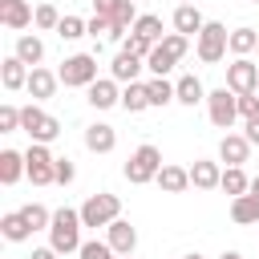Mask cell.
<instances>
[{
  "label": "cell",
  "mask_w": 259,
  "mask_h": 259,
  "mask_svg": "<svg viewBox=\"0 0 259 259\" xmlns=\"http://www.w3.org/2000/svg\"><path fill=\"white\" fill-rule=\"evenodd\" d=\"M166 162H162V150L158 146H138L134 154H130V162H125V178L134 182V186H146V182H158V170H162Z\"/></svg>",
  "instance_id": "obj_5"
},
{
  "label": "cell",
  "mask_w": 259,
  "mask_h": 259,
  "mask_svg": "<svg viewBox=\"0 0 259 259\" xmlns=\"http://www.w3.org/2000/svg\"><path fill=\"white\" fill-rule=\"evenodd\" d=\"M85 32H89V20H81V16H61V24H57L61 40H81Z\"/></svg>",
  "instance_id": "obj_31"
},
{
  "label": "cell",
  "mask_w": 259,
  "mask_h": 259,
  "mask_svg": "<svg viewBox=\"0 0 259 259\" xmlns=\"http://www.w3.org/2000/svg\"><path fill=\"white\" fill-rule=\"evenodd\" d=\"M0 235H4L8 243H24V239H32V227H28V219H24L20 210H8V214L0 219Z\"/></svg>",
  "instance_id": "obj_26"
},
{
  "label": "cell",
  "mask_w": 259,
  "mask_h": 259,
  "mask_svg": "<svg viewBox=\"0 0 259 259\" xmlns=\"http://www.w3.org/2000/svg\"><path fill=\"white\" fill-rule=\"evenodd\" d=\"M186 259H202V255H186Z\"/></svg>",
  "instance_id": "obj_46"
},
{
  "label": "cell",
  "mask_w": 259,
  "mask_h": 259,
  "mask_svg": "<svg viewBox=\"0 0 259 259\" xmlns=\"http://www.w3.org/2000/svg\"><path fill=\"white\" fill-rule=\"evenodd\" d=\"M130 32H138V36H146V40H162V16H154V12H146V16H138V24L130 28Z\"/></svg>",
  "instance_id": "obj_32"
},
{
  "label": "cell",
  "mask_w": 259,
  "mask_h": 259,
  "mask_svg": "<svg viewBox=\"0 0 259 259\" xmlns=\"http://www.w3.org/2000/svg\"><path fill=\"white\" fill-rule=\"evenodd\" d=\"M113 4H117V0H93V16H105V20H109Z\"/></svg>",
  "instance_id": "obj_42"
},
{
  "label": "cell",
  "mask_w": 259,
  "mask_h": 259,
  "mask_svg": "<svg viewBox=\"0 0 259 259\" xmlns=\"http://www.w3.org/2000/svg\"><path fill=\"white\" fill-rule=\"evenodd\" d=\"M12 53H16V57H20V61H24L28 69H36V65L45 61V40H40L36 32H20V36H16V49H12Z\"/></svg>",
  "instance_id": "obj_23"
},
{
  "label": "cell",
  "mask_w": 259,
  "mask_h": 259,
  "mask_svg": "<svg viewBox=\"0 0 259 259\" xmlns=\"http://www.w3.org/2000/svg\"><path fill=\"white\" fill-rule=\"evenodd\" d=\"M101 32H105V36H109V20H105V16H93V20H89V36H93V40H97V36H101Z\"/></svg>",
  "instance_id": "obj_41"
},
{
  "label": "cell",
  "mask_w": 259,
  "mask_h": 259,
  "mask_svg": "<svg viewBox=\"0 0 259 259\" xmlns=\"http://www.w3.org/2000/svg\"><path fill=\"white\" fill-rule=\"evenodd\" d=\"M251 194H259V178H251Z\"/></svg>",
  "instance_id": "obj_45"
},
{
  "label": "cell",
  "mask_w": 259,
  "mask_h": 259,
  "mask_svg": "<svg viewBox=\"0 0 259 259\" xmlns=\"http://www.w3.org/2000/svg\"><path fill=\"white\" fill-rule=\"evenodd\" d=\"M182 4H194V0H182Z\"/></svg>",
  "instance_id": "obj_48"
},
{
  "label": "cell",
  "mask_w": 259,
  "mask_h": 259,
  "mask_svg": "<svg viewBox=\"0 0 259 259\" xmlns=\"http://www.w3.org/2000/svg\"><path fill=\"white\" fill-rule=\"evenodd\" d=\"M227 89L235 97H247V93H259V65L247 61V57H235L227 65Z\"/></svg>",
  "instance_id": "obj_10"
},
{
  "label": "cell",
  "mask_w": 259,
  "mask_h": 259,
  "mask_svg": "<svg viewBox=\"0 0 259 259\" xmlns=\"http://www.w3.org/2000/svg\"><path fill=\"white\" fill-rule=\"evenodd\" d=\"M158 186H162L166 194H182V190L190 186V170H186V166H170V162H166V166L158 170Z\"/></svg>",
  "instance_id": "obj_25"
},
{
  "label": "cell",
  "mask_w": 259,
  "mask_h": 259,
  "mask_svg": "<svg viewBox=\"0 0 259 259\" xmlns=\"http://www.w3.org/2000/svg\"><path fill=\"white\" fill-rule=\"evenodd\" d=\"M77 178V166H73V158H57V182L61 186H69Z\"/></svg>",
  "instance_id": "obj_38"
},
{
  "label": "cell",
  "mask_w": 259,
  "mask_h": 259,
  "mask_svg": "<svg viewBox=\"0 0 259 259\" xmlns=\"http://www.w3.org/2000/svg\"><path fill=\"white\" fill-rule=\"evenodd\" d=\"M231 219L239 223V227H251V223H259V194H239V198H231Z\"/></svg>",
  "instance_id": "obj_24"
},
{
  "label": "cell",
  "mask_w": 259,
  "mask_h": 259,
  "mask_svg": "<svg viewBox=\"0 0 259 259\" xmlns=\"http://www.w3.org/2000/svg\"><path fill=\"white\" fill-rule=\"evenodd\" d=\"M194 40H198L194 53H198L202 65H219V61L227 57V49H231V32H227V24H219V20H206V28H202Z\"/></svg>",
  "instance_id": "obj_6"
},
{
  "label": "cell",
  "mask_w": 259,
  "mask_h": 259,
  "mask_svg": "<svg viewBox=\"0 0 259 259\" xmlns=\"http://www.w3.org/2000/svg\"><path fill=\"white\" fill-rule=\"evenodd\" d=\"M251 4H259V0H251Z\"/></svg>",
  "instance_id": "obj_49"
},
{
  "label": "cell",
  "mask_w": 259,
  "mask_h": 259,
  "mask_svg": "<svg viewBox=\"0 0 259 259\" xmlns=\"http://www.w3.org/2000/svg\"><path fill=\"white\" fill-rule=\"evenodd\" d=\"M219 190H227L231 198H239V194H247V190H251V178L243 174V166H227V170H223Z\"/></svg>",
  "instance_id": "obj_28"
},
{
  "label": "cell",
  "mask_w": 259,
  "mask_h": 259,
  "mask_svg": "<svg viewBox=\"0 0 259 259\" xmlns=\"http://www.w3.org/2000/svg\"><path fill=\"white\" fill-rule=\"evenodd\" d=\"M121 49H125V53H134V57H142V61H146V57H150V53H154V40H146V36H138V32H130V36H125V45H121Z\"/></svg>",
  "instance_id": "obj_36"
},
{
  "label": "cell",
  "mask_w": 259,
  "mask_h": 259,
  "mask_svg": "<svg viewBox=\"0 0 259 259\" xmlns=\"http://www.w3.org/2000/svg\"><path fill=\"white\" fill-rule=\"evenodd\" d=\"M146 93H150V105H170V101H174V85H170L166 77L146 81Z\"/></svg>",
  "instance_id": "obj_33"
},
{
  "label": "cell",
  "mask_w": 259,
  "mask_h": 259,
  "mask_svg": "<svg viewBox=\"0 0 259 259\" xmlns=\"http://www.w3.org/2000/svg\"><path fill=\"white\" fill-rule=\"evenodd\" d=\"M206 113H210V121L219 125V130H231L235 121H239V97L223 85V89H210L206 93Z\"/></svg>",
  "instance_id": "obj_9"
},
{
  "label": "cell",
  "mask_w": 259,
  "mask_h": 259,
  "mask_svg": "<svg viewBox=\"0 0 259 259\" xmlns=\"http://www.w3.org/2000/svg\"><path fill=\"white\" fill-rule=\"evenodd\" d=\"M57 85H61V77L36 65V69L28 73V85H24V89H28V97H32V101H49V97L57 93Z\"/></svg>",
  "instance_id": "obj_16"
},
{
  "label": "cell",
  "mask_w": 259,
  "mask_h": 259,
  "mask_svg": "<svg viewBox=\"0 0 259 259\" xmlns=\"http://www.w3.org/2000/svg\"><path fill=\"white\" fill-rule=\"evenodd\" d=\"M89 105H93V109H113V105H121L117 81H113V77H97V81L89 85Z\"/></svg>",
  "instance_id": "obj_14"
},
{
  "label": "cell",
  "mask_w": 259,
  "mask_h": 259,
  "mask_svg": "<svg viewBox=\"0 0 259 259\" xmlns=\"http://www.w3.org/2000/svg\"><path fill=\"white\" fill-rule=\"evenodd\" d=\"M243 134H247V142H251V146H259V113L243 121Z\"/></svg>",
  "instance_id": "obj_40"
},
{
  "label": "cell",
  "mask_w": 259,
  "mask_h": 259,
  "mask_svg": "<svg viewBox=\"0 0 259 259\" xmlns=\"http://www.w3.org/2000/svg\"><path fill=\"white\" fill-rule=\"evenodd\" d=\"M186 49H190V36H182V32H166V36L154 45V53L146 57V69H150L154 77H166V73L186 57Z\"/></svg>",
  "instance_id": "obj_2"
},
{
  "label": "cell",
  "mask_w": 259,
  "mask_h": 259,
  "mask_svg": "<svg viewBox=\"0 0 259 259\" xmlns=\"http://www.w3.org/2000/svg\"><path fill=\"white\" fill-rule=\"evenodd\" d=\"M219 259H243V255H239V251H223Z\"/></svg>",
  "instance_id": "obj_44"
},
{
  "label": "cell",
  "mask_w": 259,
  "mask_h": 259,
  "mask_svg": "<svg viewBox=\"0 0 259 259\" xmlns=\"http://www.w3.org/2000/svg\"><path fill=\"white\" fill-rule=\"evenodd\" d=\"M57 77H61L65 89H89L97 81V53H73V57H65L61 69H57Z\"/></svg>",
  "instance_id": "obj_3"
},
{
  "label": "cell",
  "mask_w": 259,
  "mask_h": 259,
  "mask_svg": "<svg viewBox=\"0 0 259 259\" xmlns=\"http://www.w3.org/2000/svg\"><path fill=\"white\" fill-rule=\"evenodd\" d=\"M259 113V97L255 93H247V97H239V117L247 121V117H255Z\"/></svg>",
  "instance_id": "obj_39"
},
{
  "label": "cell",
  "mask_w": 259,
  "mask_h": 259,
  "mask_svg": "<svg viewBox=\"0 0 259 259\" xmlns=\"http://www.w3.org/2000/svg\"><path fill=\"white\" fill-rule=\"evenodd\" d=\"M117 259H134V255H117Z\"/></svg>",
  "instance_id": "obj_47"
},
{
  "label": "cell",
  "mask_w": 259,
  "mask_h": 259,
  "mask_svg": "<svg viewBox=\"0 0 259 259\" xmlns=\"http://www.w3.org/2000/svg\"><path fill=\"white\" fill-rule=\"evenodd\" d=\"M28 259H57V251H53V247H36Z\"/></svg>",
  "instance_id": "obj_43"
},
{
  "label": "cell",
  "mask_w": 259,
  "mask_h": 259,
  "mask_svg": "<svg viewBox=\"0 0 259 259\" xmlns=\"http://www.w3.org/2000/svg\"><path fill=\"white\" fill-rule=\"evenodd\" d=\"M219 182H223V170H219V162H206V158H198V162L190 166V186H194V190H219Z\"/></svg>",
  "instance_id": "obj_22"
},
{
  "label": "cell",
  "mask_w": 259,
  "mask_h": 259,
  "mask_svg": "<svg viewBox=\"0 0 259 259\" xmlns=\"http://www.w3.org/2000/svg\"><path fill=\"white\" fill-rule=\"evenodd\" d=\"M202 28H206V20H202L198 4H178V8H174V32H182V36H198Z\"/></svg>",
  "instance_id": "obj_19"
},
{
  "label": "cell",
  "mask_w": 259,
  "mask_h": 259,
  "mask_svg": "<svg viewBox=\"0 0 259 259\" xmlns=\"http://www.w3.org/2000/svg\"><path fill=\"white\" fill-rule=\"evenodd\" d=\"M121 109H125V113H142V109H150V93H146L142 81H134V85L121 89Z\"/></svg>",
  "instance_id": "obj_27"
},
{
  "label": "cell",
  "mask_w": 259,
  "mask_h": 259,
  "mask_svg": "<svg viewBox=\"0 0 259 259\" xmlns=\"http://www.w3.org/2000/svg\"><path fill=\"white\" fill-rule=\"evenodd\" d=\"M113 146H117V130L113 125H105V121L85 125V150L89 154H109Z\"/></svg>",
  "instance_id": "obj_15"
},
{
  "label": "cell",
  "mask_w": 259,
  "mask_h": 259,
  "mask_svg": "<svg viewBox=\"0 0 259 259\" xmlns=\"http://www.w3.org/2000/svg\"><path fill=\"white\" fill-rule=\"evenodd\" d=\"M28 73H32V69H28V65H24V61H20L16 53L0 61V85H4L8 93H16V89H24V85H28Z\"/></svg>",
  "instance_id": "obj_13"
},
{
  "label": "cell",
  "mask_w": 259,
  "mask_h": 259,
  "mask_svg": "<svg viewBox=\"0 0 259 259\" xmlns=\"http://www.w3.org/2000/svg\"><path fill=\"white\" fill-rule=\"evenodd\" d=\"M109 235H105V243L117 251V255H134V247H138V231L125 223V219H117V223H109L105 227Z\"/></svg>",
  "instance_id": "obj_18"
},
{
  "label": "cell",
  "mask_w": 259,
  "mask_h": 259,
  "mask_svg": "<svg viewBox=\"0 0 259 259\" xmlns=\"http://www.w3.org/2000/svg\"><path fill=\"white\" fill-rule=\"evenodd\" d=\"M20 130H24L32 142H40V146H49V142L61 138V121H57L53 113H45L36 101H28V105L20 109Z\"/></svg>",
  "instance_id": "obj_4"
},
{
  "label": "cell",
  "mask_w": 259,
  "mask_h": 259,
  "mask_svg": "<svg viewBox=\"0 0 259 259\" xmlns=\"http://www.w3.org/2000/svg\"><path fill=\"white\" fill-rule=\"evenodd\" d=\"M20 214L28 219V227H32V231H49V223H53V210H49V206H40V202H24V206H20Z\"/></svg>",
  "instance_id": "obj_30"
},
{
  "label": "cell",
  "mask_w": 259,
  "mask_h": 259,
  "mask_svg": "<svg viewBox=\"0 0 259 259\" xmlns=\"http://www.w3.org/2000/svg\"><path fill=\"white\" fill-rule=\"evenodd\" d=\"M20 130V109L16 105H0V134H16Z\"/></svg>",
  "instance_id": "obj_37"
},
{
  "label": "cell",
  "mask_w": 259,
  "mask_h": 259,
  "mask_svg": "<svg viewBox=\"0 0 259 259\" xmlns=\"http://www.w3.org/2000/svg\"><path fill=\"white\" fill-rule=\"evenodd\" d=\"M174 101L178 105H198V101H206V89H202V81L194 77V73H182L178 81H174Z\"/></svg>",
  "instance_id": "obj_20"
},
{
  "label": "cell",
  "mask_w": 259,
  "mask_h": 259,
  "mask_svg": "<svg viewBox=\"0 0 259 259\" xmlns=\"http://www.w3.org/2000/svg\"><path fill=\"white\" fill-rule=\"evenodd\" d=\"M24 166H28V182H32V186H53V182H57V158H53V150L40 146V142H32V146L24 150Z\"/></svg>",
  "instance_id": "obj_8"
},
{
  "label": "cell",
  "mask_w": 259,
  "mask_h": 259,
  "mask_svg": "<svg viewBox=\"0 0 259 259\" xmlns=\"http://www.w3.org/2000/svg\"><path fill=\"white\" fill-rule=\"evenodd\" d=\"M77 255H81V259H117V251H113L105 239H89V243H81Z\"/></svg>",
  "instance_id": "obj_34"
},
{
  "label": "cell",
  "mask_w": 259,
  "mask_h": 259,
  "mask_svg": "<svg viewBox=\"0 0 259 259\" xmlns=\"http://www.w3.org/2000/svg\"><path fill=\"white\" fill-rule=\"evenodd\" d=\"M142 69H146V61H142V57H134V53H125V49H121V53H117V57H113V65H109V77H113V81H117V85H134V81H138V73H142Z\"/></svg>",
  "instance_id": "obj_12"
},
{
  "label": "cell",
  "mask_w": 259,
  "mask_h": 259,
  "mask_svg": "<svg viewBox=\"0 0 259 259\" xmlns=\"http://www.w3.org/2000/svg\"><path fill=\"white\" fill-rule=\"evenodd\" d=\"M32 24H36V28H57V24H61V12H57L53 4H36V16H32Z\"/></svg>",
  "instance_id": "obj_35"
},
{
  "label": "cell",
  "mask_w": 259,
  "mask_h": 259,
  "mask_svg": "<svg viewBox=\"0 0 259 259\" xmlns=\"http://www.w3.org/2000/svg\"><path fill=\"white\" fill-rule=\"evenodd\" d=\"M247 154H251L247 134H223V142H219V158H223L227 166H243Z\"/></svg>",
  "instance_id": "obj_17"
},
{
  "label": "cell",
  "mask_w": 259,
  "mask_h": 259,
  "mask_svg": "<svg viewBox=\"0 0 259 259\" xmlns=\"http://www.w3.org/2000/svg\"><path fill=\"white\" fill-rule=\"evenodd\" d=\"M255 53H259V49H255Z\"/></svg>",
  "instance_id": "obj_50"
},
{
  "label": "cell",
  "mask_w": 259,
  "mask_h": 259,
  "mask_svg": "<svg viewBox=\"0 0 259 259\" xmlns=\"http://www.w3.org/2000/svg\"><path fill=\"white\" fill-rule=\"evenodd\" d=\"M255 49H259V32L247 28V24H239V28L231 32V53H235V57H247V53H255Z\"/></svg>",
  "instance_id": "obj_29"
},
{
  "label": "cell",
  "mask_w": 259,
  "mask_h": 259,
  "mask_svg": "<svg viewBox=\"0 0 259 259\" xmlns=\"http://www.w3.org/2000/svg\"><path fill=\"white\" fill-rule=\"evenodd\" d=\"M32 16H36V8H32L28 0H0V24H4V28L20 32V28L32 24Z\"/></svg>",
  "instance_id": "obj_11"
},
{
  "label": "cell",
  "mask_w": 259,
  "mask_h": 259,
  "mask_svg": "<svg viewBox=\"0 0 259 259\" xmlns=\"http://www.w3.org/2000/svg\"><path fill=\"white\" fill-rule=\"evenodd\" d=\"M81 210H73V206H57L53 210V223H49V247L57 251V255H73V251H81Z\"/></svg>",
  "instance_id": "obj_1"
},
{
  "label": "cell",
  "mask_w": 259,
  "mask_h": 259,
  "mask_svg": "<svg viewBox=\"0 0 259 259\" xmlns=\"http://www.w3.org/2000/svg\"><path fill=\"white\" fill-rule=\"evenodd\" d=\"M117 219H121V198L109 194V190L89 194V198L81 202V223H85V227H109V223H117Z\"/></svg>",
  "instance_id": "obj_7"
},
{
  "label": "cell",
  "mask_w": 259,
  "mask_h": 259,
  "mask_svg": "<svg viewBox=\"0 0 259 259\" xmlns=\"http://www.w3.org/2000/svg\"><path fill=\"white\" fill-rule=\"evenodd\" d=\"M20 178H28L24 154H20V150H0V182H4V186H16Z\"/></svg>",
  "instance_id": "obj_21"
}]
</instances>
